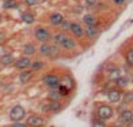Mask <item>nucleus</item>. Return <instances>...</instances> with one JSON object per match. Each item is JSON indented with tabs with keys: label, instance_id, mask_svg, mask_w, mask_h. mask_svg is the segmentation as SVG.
I'll return each mask as SVG.
<instances>
[{
	"label": "nucleus",
	"instance_id": "nucleus-38",
	"mask_svg": "<svg viewBox=\"0 0 133 127\" xmlns=\"http://www.w3.org/2000/svg\"><path fill=\"white\" fill-rule=\"evenodd\" d=\"M3 20V17H2V15H0V21H2Z\"/></svg>",
	"mask_w": 133,
	"mask_h": 127
},
{
	"label": "nucleus",
	"instance_id": "nucleus-16",
	"mask_svg": "<svg viewBox=\"0 0 133 127\" xmlns=\"http://www.w3.org/2000/svg\"><path fill=\"white\" fill-rule=\"evenodd\" d=\"M83 20H84V23H85L87 25H96V24H97L96 17L92 16V15H85V16L83 17Z\"/></svg>",
	"mask_w": 133,
	"mask_h": 127
},
{
	"label": "nucleus",
	"instance_id": "nucleus-2",
	"mask_svg": "<svg viewBox=\"0 0 133 127\" xmlns=\"http://www.w3.org/2000/svg\"><path fill=\"white\" fill-rule=\"evenodd\" d=\"M40 53L44 56H48L51 58H55V57H57L59 56V49L56 46H52V45H48V44H44L40 46Z\"/></svg>",
	"mask_w": 133,
	"mask_h": 127
},
{
	"label": "nucleus",
	"instance_id": "nucleus-30",
	"mask_svg": "<svg viewBox=\"0 0 133 127\" xmlns=\"http://www.w3.org/2000/svg\"><path fill=\"white\" fill-rule=\"evenodd\" d=\"M60 25L63 27V29H64V30H71V24H69V23H66L65 20L63 21V23H61Z\"/></svg>",
	"mask_w": 133,
	"mask_h": 127
},
{
	"label": "nucleus",
	"instance_id": "nucleus-17",
	"mask_svg": "<svg viewBox=\"0 0 133 127\" xmlns=\"http://www.w3.org/2000/svg\"><path fill=\"white\" fill-rule=\"evenodd\" d=\"M63 46H64L65 49H73V48L76 46V42H75V40H72V38H69V37H66L65 41L63 42Z\"/></svg>",
	"mask_w": 133,
	"mask_h": 127
},
{
	"label": "nucleus",
	"instance_id": "nucleus-18",
	"mask_svg": "<svg viewBox=\"0 0 133 127\" xmlns=\"http://www.w3.org/2000/svg\"><path fill=\"white\" fill-rule=\"evenodd\" d=\"M36 52V48L33 46L32 44H27V45H24V48H23V53L24 54H33V53Z\"/></svg>",
	"mask_w": 133,
	"mask_h": 127
},
{
	"label": "nucleus",
	"instance_id": "nucleus-8",
	"mask_svg": "<svg viewBox=\"0 0 133 127\" xmlns=\"http://www.w3.org/2000/svg\"><path fill=\"white\" fill-rule=\"evenodd\" d=\"M71 32L76 36V37H83L85 35V30L81 28V25L79 24H71Z\"/></svg>",
	"mask_w": 133,
	"mask_h": 127
},
{
	"label": "nucleus",
	"instance_id": "nucleus-6",
	"mask_svg": "<svg viewBox=\"0 0 133 127\" xmlns=\"http://www.w3.org/2000/svg\"><path fill=\"white\" fill-rule=\"evenodd\" d=\"M32 65V61L28 58V57H20L19 60H16L15 62V66L17 69H27Z\"/></svg>",
	"mask_w": 133,
	"mask_h": 127
},
{
	"label": "nucleus",
	"instance_id": "nucleus-27",
	"mask_svg": "<svg viewBox=\"0 0 133 127\" xmlns=\"http://www.w3.org/2000/svg\"><path fill=\"white\" fill-rule=\"evenodd\" d=\"M92 124L93 126H98V127H101V126H105V122H104V119H93L92 121Z\"/></svg>",
	"mask_w": 133,
	"mask_h": 127
},
{
	"label": "nucleus",
	"instance_id": "nucleus-23",
	"mask_svg": "<svg viewBox=\"0 0 133 127\" xmlns=\"http://www.w3.org/2000/svg\"><path fill=\"white\" fill-rule=\"evenodd\" d=\"M0 62L4 64V65H9L11 62H14V57L11 54H4L2 58H0Z\"/></svg>",
	"mask_w": 133,
	"mask_h": 127
},
{
	"label": "nucleus",
	"instance_id": "nucleus-28",
	"mask_svg": "<svg viewBox=\"0 0 133 127\" xmlns=\"http://www.w3.org/2000/svg\"><path fill=\"white\" fill-rule=\"evenodd\" d=\"M31 66H32V69H35V70L36 69H41L43 68V62L41 61H35V62H32Z\"/></svg>",
	"mask_w": 133,
	"mask_h": 127
},
{
	"label": "nucleus",
	"instance_id": "nucleus-9",
	"mask_svg": "<svg viewBox=\"0 0 133 127\" xmlns=\"http://www.w3.org/2000/svg\"><path fill=\"white\" fill-rule=\"evenodd\" d=\"M49 21H51L52 25H60L64 21V17H63L61 13H52L49 16Z\"/></svg>",
	"mask_w": 133,
	"mask_h": 127
},
{
	"label": "nucleus",
	"instance_id": "nucleus-5",
	"mask_svg": "<svg viewBox=\"0 0 133 127\" xmlns=\"http://www.w3.org/2000/svg\"><path fill=\"white\" fill-rule=\"evenodd\" d=\"M35 37L37 41H41V42H47L49 38H51V35H49V32L45 29V28H36L35 29Z\"/></svg>",
	"mask_w": 133,
	"mask_h": 127
},
{
	"label": "nucleus",
	"instance_id": "nucleus-11",
	"mask_svg": "<svg viewBox=\"0 0 133 127\" xmlns=\"http://www.w3.org/2000/svg\"><path fill=\"white\" fill-rule=\"evenodd\" d=\"M120 97H121V93H120L118 90H110V91L108 93V98H109V101H110V102H113V103L118 102V101H120Z\"/></svg>",
	"mask_w": 133,
	"mask_h": 127
},
{
	"label": "nucleus",
	"instance_id": "nucleus-31",
	"mask_svg": "<svg viewBox=\"0 0 133 127\" xmlns=\"http://www.w3.org/2000/svg\"><path fill=\"white\" fill-rule=\"evenodd\" d=\"M133 101V93L125 94V102H132Z\"/></svg>",
	"mask_w": 133,
	"mask_h": 127
},
{
	"label": "nucleus",
	"instance_id": "nucleus-29",
	"mask_svg": "<svg viewBox=\"0 0 133 127\" xmlns=\"http://www.w3.org/2000/svg\"><path fill=\"white\" fill-rule=\"evenodd\" d=\"M116 81H117V85H120V86H125L127 82H128V80H127V78H123V77L117 78Z\"/></svg>",
	"mask_w": 133,
	"mask_h": 127
},
{
	"label": "nucleus",
	"instance_id": "nucleus-21",
	"mask_svg": "<svg viewBox=\"0 0 133 127\" xmlns=\"http://www.w3.org/2000/svg\"><path fill=\"white\" fill-rule=\"evenodd\" d=\"M48 97H49L51 101H59V98L61 97V94H60V91H56L55 89H52V90L49 91V95H48Z\"/></svg>",
	"mask_w": 133,
	"mask_h": 127
},
{
	"label": "nucleus",
	"instance_id": "nucleus-14",
	"mask_svg": "<svg viewBox=\"0 0 133 127\" xmlns=\"http://www.w3.org/2000/svg\"><path fill=\"white\" fill-rule=\"evenodd\" d=\"M21 20L27 24H31V23L35 21V15H33L32 12H24L23 15H21Z\"/></svg>",
	"mask_w": 133,
	"mask_h": 127
},
{
	"label": "nucleus",
	"instance_id": "nucleus-15",
	"mask_svg": "<svg viewBox=\"0 0 133 127\" xmlns=\"http://www.w3.org/2000/svg\"><path fill=\"white\" fill-rule=\"evenodd\" d=\"M97 33H98V30H97V28H96V25H88V28H87V30H85V35L88 36V37H96L97 36Z\"/></svg>",
	"mask_w": 133,
	"mask_h": 127
},
{
	"label": "nucleus",
	"instance_id": "nucleus-4",
	"mask_svg": "<svg viewBox=\"0 0 133 127\" xmlns=\"http://www.w3.org/2000/svg\"><path fill=\"white\" fill-rule=\"evenodd\" d=\"M43 82L51 89H56L57 86H60V80L55 76V74H51V73L47 74V76L43 78Z\"/></svg>",
	"mask_w": 133,
	"mask_h": 127
},
{
	"label": "nucleus",
	"instance_id": "nucleus-36",
	"mask_svg": "<svg viewBox=\"0 0 133 127\" xmlns=\"http://www.w3.org/2000/svg\"><path fill=\"white\" fill-rule=\"evenodd\" d=\"M14 126H15V127H24V124H23V123H15Z\"/></svg>",
	"mask_w": 133,
	"mask_h": 127
},
{
	"label": "nucleus",
	"instance_id": "nucleus-33",
	"mask_svg": "<svg viewBox=\"0 0 133 127\" xmlns=\"http://www.w3.org/2000/svg\"><path fill=\"white\" fill-rule=\"evenodd\" d=\"M4 40H5V35L3 33V32H0V44H2Z\"/></svg>",
	"mask_w": 133,
	"mask_h": 127
},
{
	"label": "nucleus",
	"instance_id": "nucleus-22",
	"mask_svg": "<svg viewBox=\"0 0 133 127\" xmlns=\"http://www.w3.org/2000/svg\"><path fill=\"white\" fill-rule=\"evenodd\" d=\"M60 85H64V86H66V88L72 89V80L69 78V76H64V77L61 78V82H60Z\"/></svg>",
	"mask_w": 133,
	"mask_h": 127
},
{
	"label": "nucleus",
	"instance_id": "nucleus-12",
	"mask_svg": "<svg viewBox=\"0 0 133 127\" xmlns=\"http://www.w3.org/2000/svg\"><path fill=\"white\" fill-rule=\"evenodd\" d=\"M47 109H48L49 111H52V113H57V111H60V109H61V105L59 103V101H51V102L48 103V106H47Z\"/></svg>",
	"mask_w": 133,
	"mask_h": 127
},
{
	"label": "nucleus",
	"instance_id": "nucleus-25",
	"mask_svg": "<svg viewBox=\"0 0 133 127\" xmlns=\"http://www.w3.org/2000/svg\"><path fill=\"white\" fill-rule=\"evenodd\" d=\"M120 77H121V74H120V70L118 69H115V70L110 72V78H112V80H117Z\"/></svg>",
	"mask_w": 133,
	"mask_h": 127
},
{
	"label": "nucleus",
	"instance_id": "nucleus-32",
	"mask_svg": "<svg viewBox=\"0 0 133 127\" xmlns=\"http://www.w3.org/2000/svg\"><path fill=\"white\" fill-rule=\"evenodd\" d=\"M25 3H27L28 5H35V4L37 3V0H25Z\"/></svg>",
	"mask_w": 133,
	"mask_h": 127
},
{
	"label": "nucleus",
	"instance_id": "nucleus-20",
	"mask_svg": "<svg viewBox=\"0 0 133 127\" xmlns=\"http://www.w3.org/2000/svg\"><path fill=\"white\" fill-rule=\"evenodd\" d=\"M17 5V2L16 0H5L3 3V8L4 9H11V8H15Z\"/></svg>",
	"mask_w": 133,
	"mask_h": 127
},
{
	"label": "nucleus",
	"instance_id": "nucleus-24",
	"mask_svg": "<svg viewBox=\"0 0 133 127\" xmlns=\"http://www.w3.org/2000/svg\"><path fill=\"white\" fill-rule=\"evenodd\" d=\"M69 88H66V86H64V85H60V89H59V91H60V94L63 95V97H65V95H68L69 94Z\"/></svg>",
	"mask_w": 133,
	"mask_h": 127
},
{
	"label": "nucleus",
	"instance_id": "nucleus-1",
	"mask_svg": "<svg viewBox=\"0 0 133 127\" xmlns=\"http://www.w3.org/2000/svg\"><path fill=\"white\" fill-rule=\"evenodd\" d=\"M24 115H25V110L21 107L20 105H16L12 107V110L9 111V119L12 122H19L24 118Z\"/></svg>",
	"mask_w": 133,
	"mask_h": 127
},
{
	"label": "nucleus",
	"instance_id": "nucleus-37",
	"mask_svg": "<svg viewBox=\"0 0 133 127\" xmlns=\"http://www.w3.org/2000/svg\"><path fill=\"white\" fill-rule=\"evenodd\" d=\"M129 126H132V127H133V119H132V121L129 122Z\"/></svg>",
	"mask_w": 133,
	"mask_h": 127
},
{
	"label": "nucleus",
	"instance_id": "nucleus-7",
	"mask_svg": "<svg viewBox=\"0 0 133 127\" xmlns=\"http://www.w3.org/2000/svg\"><path fill=\"white\" fill-rule=\"evenodd\" d=\"M27 124H29V126H43L44 124V119L40 118V116H37V115H32V116L28 118Z\"/></svg>",
	"mask_w": 133,
	"mask_h": 127
},
{
	"label": "nucleus",
	"instance_id": "nucleus-34",
	"mask_svg": "<svg viewBox=\"0 0 133 127\" xmlns=\"http://www.w3.org/2000/svg\"><path fill=\"white\" fill-rule=\"evenodd\" d=\"M96 2H97V0H87V3H88V4H91V5H92V4H95Z\"/></svg>",
	"mask_w": 133,
	"mask_h": 127
},
{
	"label": "nucleus",
	"instance_id": "nucleus-39",
	"mask_svg": "<svg viewBox=\"0 0 133 127\" xmlns=\"http://www.w3.org/2000/svg\"><path fill=\"white\" fill-rule=\"evenodd\" d=\"M41 2H47V0H41Z\"/></svg>",
	"mask_w": 133,
	"mask_h": 127
},
{
	"label": "nucleus",
	"instance_id": "nucleus-10",
	"mask_svg": "<svg viewBox=\"0 0 133 127\" xmlns=\"http://www.w3.org/2000/svg\"><path fill=\"white\" fill-rule=\"evenodd\" d=\"M132 119H133V113L129 111V110L123 111L120 115V122H123V123H129Z\"/></svg>",
	"mask_w": 133,
	"mask_h": 127
},
{
	"label": "nucleus",
	"instance_id": "nucleus-35",
	"mask_svg": "<svg viewBox=\"0 0 133 127\" xmlns=\"http://www.w3.org/2000/svg\"><path fill=\"white\" fill-rule=\"evenodd\" d=\"M124 2H125V0H115V3H116V4H123Z\"/></svg>",
	"mask_w": 133,
	"mask_h": 127
},
{
	"label": "nucleus",
	"instance_id": "nucleus-3",
	"mask_svg": "<svg viewBox=\"0 0 133 127\" xmlns=\"http://www.w3.org/2000/svg\"><path fill=\"white\" fill-rule=\"evenodd\" d=\"M97 115H98V118H101V119L107 121V119H109V118H112V115H113V109L110 107V106L103 105V106H100V107H98Z\"/></svg>",
	"mask_w": 133,
	"mask_h": 127
},
{
	"label": "nucleus",
	"instance_id": "nucleus-13",
	"mask_svg": "<svg viewBox=\"0 0 133 127\" xmlns=\"http://www.w3.org/2000/svg\"><path fill=\"white\" fill-rule=\"evenodd\" d=\"M32 76H33V73L31 70H25L23 73H20V82L21 83H27L32 78Z\"/></svg>",
	"mask_w": 133,
	"mask_h": 127
},
{
	"label": "nucleus",
	"instance_id": "nucleus-19",
	"mask_svg": "<svg viewBox=\"0 0 133 127\" xmlns=\"http://www.w3.org/2000/svg\"><path fill=\"white\" fill-rule=\"evenodd\" d=\"M65 38H66V36L64 35V33H56L55 35V37H53V40L56 41V44H59V45H63V42L65 41Z\"/></svg>",
	"mask_w": 133,
	"mask_h": 127
},
{
	"label": "nucleus",
	"instance_id": "nucleus-26",
	"mask_svg": "<svg viewBox=\"0 0 133 127\" xmlns=\"http://www.w3.org/2000/svg\"><path fill=\"white\" fill-rule=\"evenodd\" d=\"M127 61L130 66H133V49H130L128 52V54H127Z\"/></svg>",
	"mask_w": 133,
	"mask_h": 127
}]
</instances>
